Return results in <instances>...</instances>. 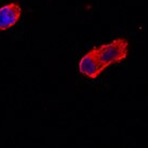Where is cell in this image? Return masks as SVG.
Returning <instances> with one entry per match:
<instances>
[{
	"label": "cell",
	"instance_id": "cell-1",
	"mask_svg": "<svg viewBox=\"0 0 148 148\" xmlns=\"http://www.w3.org/2000/svg\"><path fill=\"white\" fill-rule=\"evenodd\" d=\"M99 62L106 69L108 66L125 60L129 53V42L124 38H116L111 42L96 47Z\"/></svg>",
	"mask_w": 148,
	"mask_h": 148
},
{
	"label": "cell",
	"instance_id": "cell-2",
	"mask_svg": "<svg viewBox=\"0 0 148 148\" xmlns=\"http://www.w3.org/2000/svg\"><path fill=\"white\" fill-rule=\"evenodd\" d=\"M104 69L105 67L99 62L96 48L91 49L86 55H83V58L80 60L79 63L80 74L90 79H96Z\"/></svg>",
	"mask_w": 148,
	"mask_h": 148
},
{
	"label": "cell",
	"instance_id": "cell-3",
	"mask_svg": "<svg viewBox=\"0 0 148 148\" xmlns=\"http://www.w3.org/2000/svg\"><path fill=\"white\" fill-rule=\"evenodd\" d=\"M22 15L21 5L16 1L4 4L0 8V30H7L20 21Z\"/></svg>",
	"mask_w": 148,
	"mask_h": 148
}]
</instances>
